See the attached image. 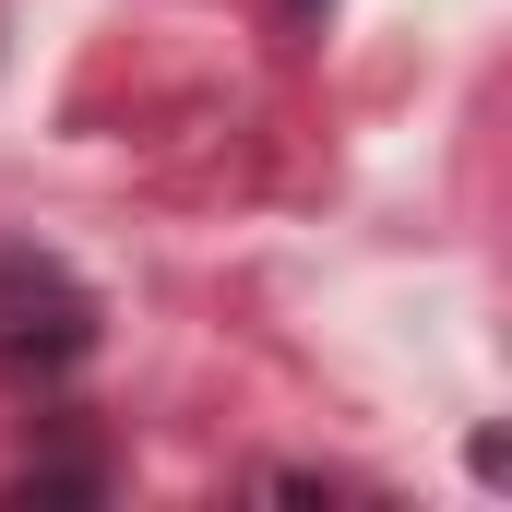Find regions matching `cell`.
Here are the masks:
<instances>
[{
	"instance_id": "cell-1",
	"label": "cell",
	"mask_w": 512,
	"mask_h": 512,
	"mask_svg": "<svg viewBox=\"0 0 512 512\" xmlns=\"http://www.w3.org/2000/svg\"><path fill=\"white\" fill-rule=\"evenodd\" d=\"M96 346V298L60 274V262H0V358L24 370H60Z\"/></svg>"
},
{
	"instance_id": "cell-2",
	"label": "cell",
	"mask_w": 512,
	"mask_h": 512,
	"mask_svg": "<svg viewBox=\"0 0 512 512\" xmlns=\"http://www.w3.org/2000/svg\"><path fill=\"white\" fill-rule=\"evenodd\" d=\"M286 12H322V0H286Z\"/></svg>"
}]
</instances>
